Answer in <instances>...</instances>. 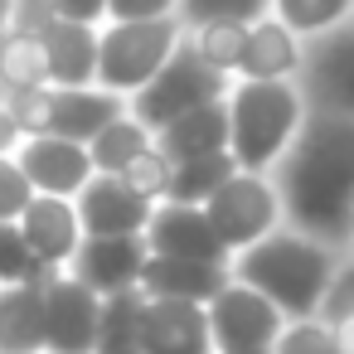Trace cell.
<instances>
[{
    "label": "cell",
    "instance_id": "cell-32",
    "mask_svg": "<svg viewBox=\"0 0 354 354\" xmlns=\"http://www.w3.org/2000/svg\"><path fill=\"white\" fill-rule=\"evenodd\" d=\"M30 199H35V185H30L20 156L0 151V218H20L30 209Z\"/></svg>",
    "mask_w": 354,
    "mask_h": 354
},
{
    "label": "cell",
    "instance_id": "cell-9",
    "mask_svg": "<svg viewBox=\"0 0 354 354\" xmlns=\"http://www.w3.org/2000/svg\"><path fill=\"white\" fill-rule=\"evenodd\" d=\"M141 354H218L209 306L185 296H146L141 306Z\"/></svg>",
    "mask_w": 354,
    "mask_h": 354
},
{
    "label": "cell",
    "instance_id": "cell-14",
    "mask_svg": "<svg viewBox=\"0 0 354 354\" xmlns=\"http://www.w3.org/2000/svg\"><path fill=\"white\" fill-rule=\"evenodd\" d=\"M151 257V243L146 233H117V238H97L88 233L78 257H73V272L97 291V296H112V291H127V286H141V267Z\"/></svg>",
    "mask_w": 354,
    "mask_h": 354
},
{
    "label": "cell",
    "instance_id": "cell-33",
    "mask_svg": "<svg viewBox=\"0 0 354 354\" xmlns=\"http://www.w3.org/2000/svg\"><path fill=\"white\" fill-rule=\"evenodd\" d=\"M6 107L15 112V122H20V131H25V136H39V131H49V112H54V83H39V88L10 93V102H6Z\"/></svg>",
    "mask_w": 354,
    "mask_h": 354
},
{
    "label": "cell",
    "instance_id": "cell-28",
    "mask_svg": "<svg viewBox=\"0 0 354 354\" xmlns=\"http://www.w3.org/2000/svg\"><path fill=\"white\" fill-rule=\"evenodd\" d=\"M141 199H151V204H165L170 199V180H175V160L160 151V141H151L141 156H131L122 170H117Z\"/></svg>",
    "mask_w": 354,
    "mask_h": 354
},
{
    "label": "cell",
    "instance_id": "cell-20",
    "mask_svg": "<svg viewBox=\"0 0 354 354\" xmlns=\"http://www.w3.org/2000/svg\"><path fill=\"white\" fill-rule=\"evenodd\" d=\"M156 136H160V151H165L175 165H180V160H194V156L228 151V93L214 97V102L189 107L185 117H175V122L160 127Z\"/></svg>",
    "mask_w": 354,
    "mask_h": 354
},
{
    "label": "cell",
    "instance_id": "cell-2",
    "mask_svg": "<svg viewBox=\"0 0 354 354\" xmlns=\"http://www.w3.org/2000/svg\"><path fill=\"white\" fill-rule=\"evenodd\" d=\"M233 277L257 286L262 296H272L291 320H306V315H320V301H325V286L335 277V262L325 252L320 238L291 228V233H267L257 243H248L233 262Z\"/></svg>",
    "mask_w": 354,
    "mask_h": 354
},
{
    "label": "cell",
    "instance_id": "cell-15",
    "mask_svg": "<svg viewBox=\"0 0 354 354\" xmlns=\"http://www.w3.org/2000/svg\"><path fill=\"white\" fill-rule=\"evenodd\" d=\"M306 93H310V102L354 117V20L310 39V49H306Z\"/></svg>",
    "mask_w": 354,
    "mask_h": 354
},
{
    "label": "cell",
    "instance_id": "cell-38",
    "mask_svg": "<svg viewBox=\"0 0 354 354\" xmlns=\"http://www.w3.org/2000/svg\"><path fill=\"white\" fill-rule=\"evenodd\" d=\"M15 6H20V0H0V35L15 25Z\"/></svg>",
    "mask_w": 354,
    "mask_h": 354
},
{
    "label": "cell",
    "instance_id": "cell-5",
    "mask_svg": "<svg viewBox=\"0 0 354 354\" xmlns=\"http://www.w3.org/2000/svg\"><path fill=\"white\" fill-rule=\"evenodd\" d=\"M223 93H228V73H218L214 64H204L199 49H194L189 35H185L180 49L160 64V73H156L146 88H136L127 102H131V117H141L151 131H160V127H170L175 117H185L189 107L214 102V97H223Z\"/></svg>",
    "mask_w": 354,
    "mask_h": 354
},
{
    "label": "cell",
    "instance_id": "cell-26",
    "mask_svg": "<svg viewBox=\"0 0 354 354\" xmlns=\"http://www.w3.org/2000/svg\"><path fill=\"white\" fill-rule=\"evenodd\" d=\"M238 170L233 151H214V156H194V160H180L175 165V180H170V199L180 204H209V194Z\"/></svg>",
    "mask_w": 354,
    "mask_h": 354
},
{
    "label": "cell",
    "instance_id": "cell-31",
    "mask_svg": "<svg viewBox=\"0 0 354 354\" xmlns=\"http://www.w3.org/2000/svg\"><path fill=\"white\" fill-rule=\"evenodd\" d=\"M272 354H344V349H339V339H335V330H330L325 320L306 315V320H296V325H281Z\"/></svg>",
    "mask_w": 354,
    "mask_h": 354
},
{
    "label": "cell",
    "instance_id": "cell-29",
    "mask_svg": "<svg viewBox=\"0 0 354 354\" xmlns=\"http://www.w3.org/2000/svg\"><path fill=\"white\" fill-rule=\"evenodd\" d=\"M49 277V267L35 257L20 218H0V281H35Z\"/></svg>",
    "mask_w": 354,
    "mask_h": 354
},
{
    "label": "cell",
    "instance_id": "cell-30",
    "mask_svg": "<svg viewBox=\"0 0 354 354\" xmlns=\"http://www.w3.org/2000/svg\"><path fill=\"white\" fill-rule=\"evenodd\" d=\"M272 15V0H180V20L185 30L204 25V20H262Z\"/></svg>",
    "mask_w": 354,
    "mask_h": 354
},
{
    "label": "cell",
    "instance_id": "cell-4",
    "mask_svg": "<svg viewBox=\"0 0 354 354\" xmlns=\"http://www.w3.org/2000/svg\"><path fill=\"white\" fill-rule=\"evenodd\" d=\"M185 39V20L180 15H160V20H102L97 35V83L131 97L136 88H146L160 64L180 49Z\"/></svg>",
    "mask_w": 354,
    "mask_h": 354
},
{
    "label": "cell",
    "instance_id": "cell-17",
    "mask_svg": "<svg viewBox=\"0 0 354 354\" xmlns=\"http://www.w3.org/2000/svg\"><path fill=\"white\" fill-rule=\"evenodd\" d=\"M228 286V262H199V257H170L151 252L141 267V291L146 296H185V301H214Z\"/></svg>",
    "mask_w": 354,
    "mask_h": 354
},
{
    "label": "cell",
    "instance_id": "cell-3",
    "mask_svg": "<svg viewBox=\"0 0 354 354\" xmlns=\"http://www.w3.org/2000/svg\"><path fill=\"white\" fill-rule=\"evenodd\" d=\"M306 117V93L291 78H238L228 88V151L243 170H267L286 156Z\"/></svg>",
    "mask_w": 354,
    "mask_h": 354
},
{
    "label": "cell",
    "instance_id": "cell-12",
    "mask_svg": "<svg viewBox=\"0 0 354 354\" xmlns=\"http://www.w3.org/2000/svg\"><path fill=\"white\" fill-rule=\"evenodd\" d=\"M146 243H151V252L199 257V262H228V252H233V248L218 238L209 209H204V204H180V199H165V204L151 214Z\"/></svg>",
    "mask_w": 354,
    "mask_h": 354
},
{
    "label": "cell",
    "instance_id": "cell-25",
    "mask_svg": "<svg viewBox=\"0 0 354 354\" xmlns=\"http://www.w3.org/2000/svg\"><path fill=\"white\" fill-rule=\"evenodd\" d=\"M146 146H151V127H146L141 117H127V112H122V117H112V122L88 141L93 165H97V170H107V175H117V170H122L131 156H141Z\"/></svg>",
    "mask_w": 354,
    "mask_h": 354
},
{
    "label": "cell",
    "instance_id": "cell-35",
    "mask_svg": "<svg viewBox=\"0 0 354 354\" xmlns=\"http://www.w3.org/2000/svg\"><path fill=\"white\" fill-rule=\"evenodd\" d=\"M180 15V0H107V20H160Z\"/></svg>",
    "mask_w": 354,
    "mask_h": 354
},
{
    "label": "cell",
    "instance_id": "cell-16",
    "mask_svg": "<svg viewBox=\"0 0 354 354\" xmlns=\"http://www.w3.org/2000/svg\"><path fill=\"white\" fill-rule=\"evenodd\" d=\"M97 25L54 15L44 25V54H49V83L54 88H88L97 83Z\"/></svg>",
    "mask_w": 354,
    "mask_h": 354
},
{
    "label": "cell",
    "instance_id": "cell-37",
    "mask_svg": "<svg viewBox=\"0 0 354 354\" xmlns=\"http://www.w3.org/2000/svg\"><path fill=\"white\" fill-rule=\"evenodd\" d=\"M20 136H25V131H20L15 112H10L6 102H0V151H15V146H20Z\"/></svg>",
    "mask_w": 354,
    "mask_h": 354
},
{
    "label": "cell",
    "instance_id": "cell-8",
    "mask_svg": "<svg viewBox=\"0 0 354 354\" xmlns=\"http://www.w3.org/2000/svg\"><path fill=\"white\" fill-rule=\"evenodd\" d=\"M281 306L272 296H262L248 281H228L214 301H209V325H214V344L218 349H272L281 335Z\"/></svg>",
    "mask_w": 354,
    "mask_h": 354
},
{
    "label": "cell",
    "instance_id": "cell-1",
    "mask_svg": "<svg viewBox=\"0 0 354 354\" xmlns=\"http://www.w3.org/2000/svg\"><path fill=\"white\" fill-rule=\"evenodd\" d=\"M281 204L291 228L339 243L354 233V117L310 102L281 156Z\"/></svg>",
    "mask_w": 354,
    "mask_h": 354
},
{
    "label": "cell",
    "instance_id": "cell-23",
    "mask_svg": "<svg viewBox=\"0 0 354 354\" xmlns=\"http://www.w3.org/2000/svg\"><path fill=\"white\" fill-rule=\"evenodd\" d=\"M39 83H49L44 39L25 35V30H6V35H0V88H6V93H25V88H39Z\"/></svg>",
    "mask_w": 354,
    "mask_h": 354
},
{
    "label": "cell",
    "instance_id": "cell-7",
    "mask_svg": "<svg viewBox=\"0 0 354 354\" xmlns=\"http://www.w3.org/2000/svg\"><path fill=\"white\" fill-rule=\"evenodd\" d=\"M97 325H102V296L78 272H49L44 277V349L54 354H97Z\"/></svg>",
    "mask_w": 354,
    "mask_h": 354
},
{
    "label": "cell",
    "instance_id": "cell-41",
    "mask_svg": "<svg viewBox=\"0 0 354 354\" xmlns=\"http://www.w3.org/2000/svg\"><path fill=\"white\" fill-rule=\"evenodd\" d=\"M20 6H25V0H20Z\"/></svg>",
    "mask_w": 354,
    "mask_h": 354
},
{
    "label": "cell",
    "instance_id": "cell-34",
    "mask_svg": "<svg viewBox=\"0 0 354 354\" xmlns=\"http://www.w3.org/2000/svg\"><path fill=\"white\" fill-rule=\"evenodd\" d=\"M339 315H354V262L335 267L325 301H320V320H339Z\"/></svg>",
    "mask_w": 354,
    "mask_h": 354
},
{
    "label": "cell",
    "instance_id": "cell-6",
    "mask_svg": "<svg viewBox=\"0 0 354 354\" xmlns=\"http://www.w3.org/2000/svg\"><path fill=\"white\" fill-rule=\"evenodd\" d=\"M204 209H209V218H214V228H218V238L228 248H248V243L267 238L281 223V214H286L281 189L262 170H243V165L209 194Z\"/></svg>",
    "mask_w": 354,
    "mask_h": 354
},
{
    "label": "cell",
    "instance_id": "cell-40",
    "mask_svg": "<svg viewBox=\"0 0 354 354\" xmlns=\"http://www.w3.org/2000/svg\"><path fill=\"white\" fill-rule=\"evenodd\" d=\"M30 354H54V349H30Z\"/></svg>",
    "mask_w": 354,
    "mask_h": 354
},
{
    "label": "cell",
    "instance_id": "cell-22",
    "mask_svg": "<svg viewBox=\"0 0 354 354\" xmlns=\"http://www.w3.org/2000/svg\"><path fill=\"white\" fill-rule=\"evenodd\" d=\"M141 306L146 291L127 286L102 296V325H97V354H141Z\"/></svg>",
    "mask_w": 354,
    "mask_h": 354
},
{
    "label": "cell",
    "instance_id": "cell-13",
    "mask_svg": "<svg viewBox=\"0 0 354 354\" xmlns=\"http://www.w3.org/2000/svg\"><path fill=\"white\" fill-rule=\"evenodd\" d=\"M20 228H25L35 257H39L49 272L68 267V262L78 257L83 238H88V233H83V218H78V204H73L68 194H39V189H35L30 209L20 214Z\"/></svg>",
    "mask_w": 354,
    "mask_h": 354
},
{
    "label": "cell",
    "instance_id": "cell-11",
    "mask_svg": "<svg viewBox=\"0 0 354 354\" xmlns=\"http://www.w3.org/2000/svg\"><path fill=\"white\" fill-rule=\"evenodd\" d=\"M151 214H156V204L141 199L122 175L97 170V175L78 189V218H83V233H97V238L146 233V228H151Z\"/></svg>",
    "mask_w": 354,
    "mask_h": 354
},
{
    "label": "cell",
    "instance_id": "cell-10",
    "mask_svg": "<svg viewBox=\"0 0 354 354\" xmlns=\"http://www.w3.org/2000/svg\"><path fill=\"white\" fill-rule=\"evenodd\" d=\"M20 165H25V175L39 194H68V199L97 175L88 141H68V136H54V131L25 136L20 141Z\"/></svg>",
    "mask_w": 354,
    "mask_h": 354
},
{
    "label": "cell",
    "instance_id": "cell-24",
    "mask_svg": "<svg viewBox=\"0 0 354 354\" xmlns=\"http://www.w3.org/2000/svg\"><path fill=\"white\" fill-rule=\"evenodd\" d=\"M248 20H204V25H194V30H185L189 35V44L199 49V59L204 64H214L218 73H238L243 68V54H248Z\"/></svg>",
    "mask_w": 354,
    "mask_h": 354
},
{
    "label": "cell",
    "instance_id": "cell-27",
    "mask_svg": "<svg viewBox=\"0 0 354 354\" xmlns=\"http://www.w3.org/2000/svg\"><path fill=\"white\" fill-rule=\"evenodd\" d=\"M272 15L286 20L301 39H315V35H330V30L349 25L354 0H272Z\"/></svg>",
    "mask_w": 354,
    "mask_h": 354
},
{
    "label": "cell",
    "instance_id": "cell-19",
    "mask_svg": "<svg viewBox=\"0 0 354 354\" xmlns=\"http://www.w3.org/2000/svg\"><path fill=\"white\" fill-rule=\"evenodd\" d=\"M131 102L102 83L88 88H54V112H49V131L68 136V141H93L112 117H122Z\"/></svg>",
    "mask_w": 354,
    "mask_h": 354
},
{
    "label": "cell",
    "instance_id": "cell-36",
    "mask_svg": "<svg viewBox=\"0 0 354 354\" xmlns=\"http://www.w3.org/2000/svg\"><path fill=\"white\" fill-rule=\"evenodd\" d=\"M54 15L83 20V25H102L107 20V0H54Z\"/></svg>",
    "mask_w": 354,
    "mask_h": 354
},
{
    "label": "cell",
    "instance_id": "cell-18",
    "mask_svg": "<svg viewBox=\"0 0 354 354\" xmlns=\"http://www.w3.org/2000/svg\"><path fill=\"white\" fill-rule=\"evenodd\" d=\"M306 44L310 39H301L286 20L262 15L248 30V54H243L238 78H296L306 68Z\"/></svg>",
    "mask_w": 354,
    "mask_h": 354
},
{
    "label": "cell",
    "instance_id": "cell-42",
    "mask_svg": "<svg viewBox=\"0 0 354 354\" xmlns=\"http://www.w3.org/2000/svg\"><path fill=\"white\" fill-rule=\"evenodd\" d=\"M349 20H354V15H349Z\"/></svg>",
    "mask_w": 354,
    "mask_h": 354
},
{
    "label": "cell",
    "instance_id": "cell-21",
    "mask_svg": "<svg viewBox=\"0 0 354 354\" xmlns=\"http://www.w3.org/2000/svg\"><path fill=\"white\" fill-rule=\"evenodd\" d=\"M44 349V277L0 286V354Z\"/></svg>",
    "mask_w": 354,
    "mask_h": 354
},
{
    "label": "cell",
    "instance_id": "cell-39",
    "mask_svg": "<svg viewBox=\"0 0 354 354\" xmlns=\"http://www.w3.org/2000/svg\"><path fill=\"white\" fill-rule=\"evenodd\" d=\"M218 354H272V349H218Z\"/></svg>",
    "mask_w": 354,
    "mask_h": 354
}]
</instances>
